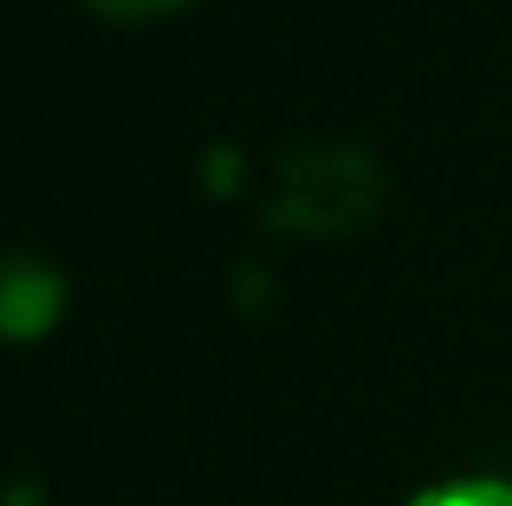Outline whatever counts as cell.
Instances as JSON below:
<instances>
[{"mask_svg":"<svg viewBox=\"0 0 512 506\" xmlns=\"http://www.w3.org/2000/svg\"><path fill=\"white\" fill-rule=\"evenodd\" d=\"M383 176L350 143H299L273 169V221L292 234H350L376 215Z\"/></svg>","mask_w":512,"mask_h":506,"instance_id":"cell-1","label":"cell"},{"mask_svg":"<svg viewBox=\"0 0 512 506\" xmlns=\"http://www.w3.org/2000/svg\"><path fill=\"white\" fill-rule=\"evenodd\" d=\"M65 318V279L39 253H0V338H46Z\"/></svg>","mask_w":512,"mask_h":506,"instance_id":"cell-2","label":"cell"},{"mask_svg":"<svg viewBox=\"0 0 512 506\" xmlns=\"http://www.w3.org/2000/svg\"><path fill=\"white\" fill-rule=\"evenodd\" d=\"M409 506H512L506 481H448V487H428Z\"/></svg>","mask_w":512,"mask_h":506,"instance_id":"cell-3","label":"cell"},{"mask_svg":"<svg viewBox=\"0 0 512 506\" xmlns=\"http://www.w3.org/2000/svg\"><path fill=\"white\" fill-rule=\"evenodd\" d=\"M85 7L104 20H156V13H175L182 0H85Z\"/></svg>","mask_w":512,"mask_h":506,"instance_id":"cell-4","label":"cell"}]
</instances>
